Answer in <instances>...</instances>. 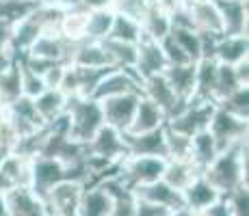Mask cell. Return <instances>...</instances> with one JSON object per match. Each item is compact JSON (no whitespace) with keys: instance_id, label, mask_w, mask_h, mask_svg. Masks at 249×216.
<instances>
[{"instance_id":"3957f363","label":"cell","mask_w":249,"mask_h":216,"mask_svg":"<svg viewBox=\"0 0 249 216\" xmlns=\"http://www.w3.org/2000/svg\"><path fill=\"white\" fill-rule=\"evenodd\" d=\"M214 108H217V104H213V102H193L191 100L174 119L165 121V128L176 134H182L186 138H193L195 134L208 130L210 119L214 115Z\"/></svg>"},{"instance_id":"836d02e7","label":"cell","mask_w":249,"mask_h":216,"mask_svg":"<svg viewBox=\"0 0 249 216\" xmlns=\"http://www.w3.org/2000/svg\"><path fill=\"white\" fill-rule=\"evenodd\" d=\"M241 83L236 78V71L232 65H217V83H214V104H221L226 98L234 93L236 89H241Z\"/></svg>"},{"instance_id":"ac0fdd59","label":"cell","mask_w":249,"mask_h":216,"mask_svg":"<svg viewBox=\"0 0 249 216\" xmlns=\"http://www.w3.org/2000/svg\"><path fill=\"white\" fill-rule=\"evenodd\" d=\"M135 197L143 201H150V203H156L160 208L167 210H180L184 208V199H182V193H178L176 188H171L169 184H165L162 180L154 182V184L141 186V188H135Z\"/></svg>"},{"instance_id":"52a82bcc","label":"cell","mask_w":249,"mask_h":216,"mask_svg":"<svg viewBox=\"0 0 249 216\" xmlns=\"http://www.w3.org/2000/svg\"><path fill=\"white\" fill-rule=\"evenodd\" d=\"M139 100H141V93H126V95H117V98H108L104 102H100L104 123L115 128L117 132L126 134L132 126Z\"/></svg>"},{"instance_id":"4dcf8cb0","label":"cell","mask_w":249,"mask_h":216,"mask_svg":"<svg viewBox=\"0 0 249 216\" xmlns=\"http://www.w3.org/2000/svg\"><path fill=\"white\" fill-rule=\"evenodd\" d=\"M20 98H22V71H20V63L16 59L13 65L0 76V106L7 108L9 104H13Z\"/></svg>"},{"instance_id":"7402d4cb","label":"cell","mask_w":249,"mask_h":216,"mask_svg":"<svg viewBox=\"0 0 249 216\" xmlns=\"http://www.w3.org/2000/svg\"><path fill=\"white\" fill-rule=\"evenodd\" d=\"M87 20L89 11L83 7H74L63 11V17L59 22V35L68 43H80L87 39Z\"/></svg>"},{"instance_id":"5bb4252c","label":"cell","mask_w":249,"mask_h":216,"mask_svg":"<svg viewBox=\"0 0 249 216\" xmlns=\"http://www.w3.org/2000/svg\"><path fill=\"white\" fill-rule=\"evenodd\" d=\"M124 143L128 147V156H154L167 160L165 126L145 134H124Z\"/></svg>"},{"instance_id":"f546056e","label":"cell","mask_w":249,"mask_h":216,"mask_svg":"<svg viewBox=\"0 0 249 216\" xmlns=\"http://www.w3.org/2000/svg\"><path fill=\"white\" fill-rule=\"evenodd\" d=\"M107 39L119 41V43H130V46H137V43L143 39L141 24H139L137 20H132V17L124 16V13H117V11H115L113 26H111V33H108Z\"/></svg>"},{"instance_id":"f35d334b","label":"cell","mask_w":249,"mask_h":216,"mask_svg":"<svg viewBox=\"0 0 249 216\" xmlns=\"http://www.w3.org/2000/svg\"><path fill=\"white\" fill-rule=\"evenodd\" d=\"M199 216H232V208H230V201L228 197H219L213 205L199 212Z\"/></svg>"},{"instance_id":"d4e9b609","label":"cell","mask_w":249,"mask_h":216,"mask_svg":"<svg viewBox=\"0 0 249 216\" xmlns=\"http://www.w3.org/2000/svg\"><path fill=\"white\" fill-rule=\"evenodd\" d=\"M202 175V171L193 165V160H167L165 173H162V182L176 188L178 193L186 188L193 180Z\"/></svg>"},{"instance_id":"2e32d148","label":"cell","mask_w":249,"mask_h":216,"mask_svg":"<svg viewBox=\"0 0 249 216\" xmlns=\"http://www.w3.org/2000/svg\"><path fill=\"white\" fill-rule=\"evenodd\" d=\"M186 11H189V17L197 33H204V35H210V37H223L221 13H219L217 4L213 0L197 2L193 7H189Z\"/></svg>"},{"instance_id":"44dd1931","label":"cell","mask_w":249,"mask_h":216,"mask_svg":"<svg viewBox=\"0 0 249 216\" xmlns=\"http://www.w3.org/2000/svg\"><path fill=\"white\" fill-rule=\"evenodd\" d=\"M165 113L156 106V104H152L147 98L139 100L137 104V113H135V119H132V126L128 130L126 134H145V132H152V130H159L165 126Z\"/></svg>"},{"instance_id":"b9f144b4","label":"cell","mask_w":249,"mask_h":216,"mask_svg":"<svg viewBox=\"0 0 249 216\" xmlns=\"http://www.w3.org/2000/svg\"><path fill=\"white\" fill-rule=\"evenodd\" d=\"M169 216H197L193 212V210H189V208H180V210H174Z\"/></svg>"},{"instance_id":"9c48e42d","label":"cell","mask_w":249,"mask_h":216,"mask_svg":"<svg viewBox=\"0 0 249 216\" xmlns=\"http://www.w3.org/2000/svg\"><path fill=\"white\" fill-rule=\"evenodd\" d=\"M141 95L143 98H147L152 104H156L162 113H165V119L169 121V119H174L176 115L180 113L182 108L186 106L184 102H180L178 95L174 93V89H171V84L167 83L165 76H154V78H147L141 83Z\"/></svg>"},{"instance_id":"f1b7e54d","label":"cell","mask_w":249,"mask_h":216,"mask_svg":"<svg viewBox=\"0 0 249 216\" xmlns=\"http://www.w3.org/2000/svg\"><path fill=\"white\" fill-rule=\"evenodd\" d=\"M217 156H219V150H217V145H214V138L210 136L208 130L195 134V136L191 138V160H193V165L202 173L213 165V160Z\"/></svg>"},{"instance_id":"8992f818","label":"cell","mask_w":249,"mask_h":216,"mask_svg":"<svg viewBox=\"0 0 249 216\" xmlns=\"http://www.w3.org/2000/svg\"><path fill=\"white\" fill-rule=\"evenodd\" d=\"M4 113H7V126L16 134V141L18 138H24V136H31V134H37L39 130L46 128V123L39 119L31 98H24L22 95L20 100L9 104V106L4 108Z\"/></svg>"},{"instance_id":"c3c4849f","label":"cell","mask_w":249,"mask_h":216,"mask_svg":"<svg viewBox=\"0 0 249 216\" xmlns=\"http://www.w3.org/2000/svg\"><path fill=\"white\" fill-rule=\"evenodd\" d=\"M197 216H199V214H197Z\"/></svg>"},{"instance_id":"cb8c5ba5","label":"cell","mask_w":249,"mask_h":216,"mask_svg":"<svg viewBox=\"0 0 249 216\" xmlns=\"http://www.w3.org/2000/svg\"><path fill=\"white\" fill-rule=\"evenodd\" d=\"M4 199H7V203H9L11 216H50L44 201L33 195L28 188L13 190V193H9Z\"/></svg>"},{"instance_id":"7c38bea8","label":"cell","mask_w":249,"mask_h":216,"mask_svg":"<svg viewBox=\"0 0 249 216\" xmlns=\"http://www.w3.org/2000/svg\"><path fill=\"white\" fill-rule=\"evenodd\" d=\"M68 65L83 67V69H104V67H113V61H111V54H108V50L104 48L102 41L85 39V41L71 46Z\"/></svg>"},{"instance_id":"ffe728a7","label":"cell","mask_w":249,"mask_h":216,"mask_svg":"<svg viewBox=\"0 0 249 216\" xmlns=\"http://www.w3.org/2000/svg\"><path fill=\"white\" fill-rule=\"evenodd\" d=\"M217 190L213 188V186L208 184V180H206L204 175H199L197 180H193L189 186H186L184 190H182V199H184V208L193 210L195 214L204 212L208 205H213L214 201L219 199Z\"/></svg>"},{"instance_id":"8fae6325","label":"cell","mask_w":249,"mask_h":216,"mask_svg":"<svg viewBox=\"0 0 249 216\" xmlns=\"http://www.w3.org/2000/svg\"><path fill=\"white\" fill-rule=\"evenodd\" d=\"M167 69V59L160 50L159 41H152L147 37H143L141 41L137 43V61H135V74L139 76V80H147L154 78V76L165 74Z\"/></svg>"},{"instance_id":"9a60e30c","label":"cell","mask_w":249,"mask_h":216,"mask_svg":"<svg viewBox=\"0 0 249 216\" xmlns=\"http://www.w3.org/2000/svg\"><path fill=\"white\" fill-rule=\"evenodd\" d=\"M74 43H68L59 33H44L35 43L31 46V50L26 52L33 59H41V61H50V63H65L68 65L70 52Z\"/></svg>"},{"instance_id":"bcb514c9","label":"cell","mask_w":249,"mask_h":216,"mask_svg":"<svg viewBox=\"0 0 249 216\" xmlns=\"http://www.w3.org/2000/svg\"><path fill=\"white\" fill-rule=\"evenodd\" d=\"M213 2H219V0H213Z\"/></svg>"},{"instance_id":"e575fe53","label":"cell","mask_w":249,"mask_h":216,"mask_svg":"<svg viewBox=\"0 0 249 216\" xmlns=\"http://www.w3.org/2000/svg\"><path fill=\"white\" fill-rule=\"evenodd\" d=\"M217 106L228 110V113L234 115V117L247 121V117H249V86H241V89H236L230 98H226L221 104H217Z\"/></svg>"},{"instance_id":"d6986e66","label":"cell","mask_w":249,"mask_h":216,"mask_svg":"<svg viewBox=\"0 0 249 216\" xmlns=\"http://www.w3.org/2000/svg\"><path fill=\"white\" fill-rule=\"evenodd\" d=\"M113 197L100 184H93L83 190L80 203L76 208V216H111Z\"/></svg>"},{"instance_id":"277c9868","label":"cell","mask_w":249,"mask_h":216,"mask_svg":"<svg viewBox=\"0 0 249 216\" xmlns=\"http://www.w3.org/2000/svg\"><path fill=\"white\" fill-rule=\"evenodd\" d=\"M208 132H210V136L214 138V145H217L219 153H221V151L230 150L232 145H236V143L245 141L247 138V121H243V119L234 117V115H230L228 110L217 106L214 108L213 119H210Z\"/></svg>"},{"instance_id":"484cf974","label":"cell","mask_w":249,"mask_h":216,"mask_svg":"<svg viewBox=\"0 0 249 216\" xmlns=\"http://www.w3.org/2000/svg\"><path fill=\"white\" fill-rule=\"evenodd\" d=\"M35 104V110L39 115V119L44 123H50L54 121L56 117L65 113V106H68V95L63 93L61 89H46L41 95H37L33 100Z\"/></svg>"},{"instance_id":"ee69618b","label":"cell","mask_w":249,"mask_h":216,"mask_svg":"<svg viewBox=\"0 0 249 216\" xmlns=\"http://www.w3.org/2000/svg\"><path fill=\"white\" fill-rule=\"evenodd\" d=\"M178 2H180V7L189 9V7H193V4H197V2H204V0H178Z\"/></svg>"},{"instance_id":"1f68e13d","label":"cell","mask_w":249,"mask_h":216,"mask_svg":"<svg viewBox=\"0 0 249 216\" xmlns=\"http://www.w3.org/2000/svg\"><path fill=\"white\" fill-rule=\"evenodd\" d=\"M169 35L180 46V50L189 56L191 63H199L202 61V39H199L197 31H191V28H171Z\"/></svg>"},{"instance_id":"7bdbcfd3","label":"cell","mask_w":249,"mask_h":216,"mask_svg":"<svg viewBox=\"0 0 249 216\" xmlns=\"http://www.w3.org/2000/svg\"><path fill=\"white\" fill-rule=\"evenodd\" d=\"M0 216H11V212H9V203L2 195H0Z\"/></svg>"},{"instance_id":"7dc6e473","label":"cell","mask_w":249,"mask_h":216,"mask_svg":"<svg viewBox=\"0 0 249 216\" xmlns=\"http://www.w3.org/2000/svg\"><path fill=\"white\" fill-rule=\"evenodd\" d=\"M243 2H247V0H243Z\"/></svg>"},{"instance_id":"30bf717a","label":"cell","mask_w":249,"mask_h":216,"mask_svg":"<svg viewBox=\"0 0 249 216\" xmlns=\"http://www.w3.org/2000/svg\"><path fill=\"white\" fill-rule=\"evenodd\" d=\"M126 93H141V80L132 69H111L95 86L91 98L95 102H104L108 98H117V95Z\"/></svg>"},{"instance_id":"4316f807","label":"cell","mask_w":249,"mask_h":216,"mask_svg":"<svg viewBox=\"0 0 249 216\" xmlns=\"http://www.w3.org/2000/svg\"><path fill=\"white\" fill-rule=\"evenodd\" d=\"M247 37H221L214 46V61L221 65H238L247 59Z\"/></svg>"},{"instance_id":"4fadbf2b","label":"cell","mask_w":249,"mask_h":216,"mask_svg":"<svg viewBox=\"0 0 249 216\" xmlns=\"http://www.w3.org/2000/svg\"><path fill=\"white\" fill-rule=\"evenodd\" d=\"M28 182H31V160L11 153L0 165V195L7 197L18 188H28Z\"/></svg>"},{"instance_id":"ba28073f","label":"cell","mask_w":249,"mask_h":216,"mask_svg":"<svg viewBox=\"0 0 249 216\" xmlns=\"http://www.w3.org/2000/svg\"><path fill=\"white\" fill-rule=\"evenodd\" d=\"M85 186L80 182L65 180L56 184L50 193L46 195L44 205L50 216H76V208L80 203Z\"/></svg>"},{"instance_id":"8d00e7d4","label":"cell","mask_w":249,"mask_h":216,"mask_svg":"<svg viewBox=\"0 0 249 216\" xmlns=\"http://www.w3.org/2000/svg\"><path fill=\"white\" fill-rule=\"evenodd\" d=\"M228 201L232 208V216H247V186L228 195Z\"/></svg>"},{"instance_id":"83f0119b","label":"cell","mask_w":249,"mask_h":216,"mask_svg":"<svg viewBox=\"0 0 249 216\" xmlns=\"http://www.w3.org/2000/svg\"><path fill=\"white\" fill-rule=\"evenodd\" d=\"M44 0H0V24L16 26L22 20L31 17Z\"/></svg>"},{"instance_id":"d590c367","label":"cell","mask_w":249,"mask_h":216,"mask_svg":"<svg viewBox=\"0 0 249 216\" xmlns=\"http://www.w3.org/2000/svg\"><path fill=\"white\" fill-rule=\"evenodd\" d=\"M16 59H18V56H16ZM18 63H20V71H22V95H24V98L35 100L37 95H41L46 91L44 80H41V76L33 74V71L28 69V67L24 65L20 59H18Z\"/></svg>"},{"instance_id":"f6af8a7d","label":"cell","mask_w":249,"mask_h":216,"mask_svg":"<svg viewBox=\"0 0 249 216\" xmlns=\"http://www.w3.org/2000/svg\"><path fill=\"white\" fill-rule=\"evenodd\" d=\"M7 126V113H4V108L0 106V130Z\"/></svg>"},{"instance_id":"60d3db41","label":"cell","mask_w":249,"mask_h":216,"mask_svg":"<svg viewBox=\"0 0 249 216\" xmlns=\"http://www.w3.org/2000/svg\"><path fill=\"white\" fill-rule=\"evenodd\" d=\"M13 61H16L13 52L9 50V48H0V76H2L4 71H7L9 67L13 65Z\"/></svg>"},{"instance_id":"7a4b0ae2","label":"cell","mask_w":249,"mask_h":216,"mask_svg":"<svg viewBox=\"0 0 249 216\" xmlns=\"http://www.w3.org/2000/svg\"><path fill=\"white\" fill-rule=\"evenodd\" d=\"M65 115L70 119L68 138L78 145H87L95 132L104 126L102 106L93 98H68Z\"/></svg>"},{"instance_id":"ab89813d","label":"cell","mask_w":249,"mask_h":216,"mask_svg":"<svg viewBox=\"0 0 249 216\" xmlns=\"http://www.w3.org/2000/svg\"><path fill=\"white\" fill-rule=\"evenodd\" d=\"M115 0H80V7L87 11H102V9H113Z\"/></svg>"},{"instance_id":"5b68a950","label":"cell","mask_w":249,"mask_h":216,"mask_svg":"<svg viewBox=\"0 0 249 216\" xmlns=\"http://www.w3.org/2000/svg\"><path fill=\"white\" fill-rule=\"evenodd\" d=\"M85 150H87V156L102 158V160L111 162V165H119V162H124L128 158V147L124 143V134L111 126H107V123L95 132V136L85 145Z\"/></svg>"},{"instance_id":"6da1fadb","label":"cell","mask_w":249,"mask_h":216,"mask_svg":"<svg viewBox=\"0 0 249 216\" xmlns=\"http://www.w3.org/2000/svg\"><path fill=\"white\" fill-rule=\"evenodd\" d=\"M202 175L221 197L247 186V138L219 153Z\"/></svg>"},{"instance_id":"e0dca14e","label":"cell","mask_w":249,"mask_h":216,"mask_svg":"<svg viewBox=\"0 0 249 216\" xmlns=\"http://www.w3.org/2000/svg\"><path fill=\"white\" fill-rule=\"evenodd\" d=\"M214 4L221 13L223 37H247V2H243V0H219Z\"/></svg>"},{"instance_id":"74e56055","label":"cell","mask_w":249,"mask_h":216,"mask_svg":"<svg viewBox=\"0 0 249 216\" xmlns=\"http://www.w3.org/2000/svg\"><path fill=\"white\" fill-rule=\"evenodd\" d=\"M169 214H171V210L160 208V205L150 203V201L137 199V210H135V216H169Z\"/></svg>"},{"instance_id":"d6a6232c","label":"cell","mask_w":249,"mask_h":216,"mask_svg":"<svg viewBox=\"0 0 249 216\" xmlns=\"http://www.w3.org/2000/svg\"><path fill=\"white\" fill-rule=\"evenodd\" d=\"M115 11L113 9H102V11H89L87 20V41H107L108 33L113 26Z\"/></svg>"},{"instance_id":"603a6c76","label":"cell","mask_w":249,"mask_h":216,"mask_svg":"<svg viewBox=\"0 0 249 216\" xmlns=\"http://www.w3.org/2000/svg\"><path fill=\"white\" fill-rule=\"evenodd\" d=\"M167 83L171 84L174 93L178 95L180 102H189L195 93V63L189 65H174V67H167L165 74Z\"/></svg>"}]
</instances>
